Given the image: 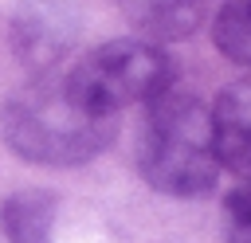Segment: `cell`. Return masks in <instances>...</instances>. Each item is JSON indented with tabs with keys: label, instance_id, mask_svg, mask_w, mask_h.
Returning a JSON list of instances; mask_svg holds the SVG:
<instances>
[{
	"label": "cell",
	"instance_id": "obj_1",
	"mask_svg": "<svg viewBox=\"0 0 251 243\" xmlns=\"http://www.w3.org/2000/svg\"><path fill=\"white\" fill-rule=\"evenodd\" d=\"M114 122L90 110L67 78H35L4 106V141L35 165H82L110 145Z\"/></svg>",
	"mask_w": 251,
	"mask_h": 243
},
{
	"label": "cell",
	"instance_id": "obj_2",
	"mask_svg": "<svg viewBox=\"0 0 251 243\" xmlns=\"http://www.w3.org/2000/svg\"><path fill=\"white\" fill-rule=\"evenodd\" d=\"M137 165L157 192L204 196L220 176L208 106L188 90L165 86L145 110Z\"/></svg>",
	"mask_w": 251,
	"mask_h": 243
},
{
	"label": "cell",
	"instance_id": "obj_3",
	"mask_svg": "<svg viewBox=\"0 0 251 243\" xmlns=\"http://www.w3.org/2000/svg\"><path fill=\"white\" fill-rule=\"evenodd\" d=\"M67 86L90 110L118 118V110L153 102L165 86H173V67L149 39H110L67 74Z\"/></svg>",
	"mask_w": 251,
	"mask_h": 243
},
{
	"label": "cell",
	"instance_id": "obj_4",
	"mask_svg": "<svg viewBox=\"0 0 251 243\" xmlns=\"http://www.w3.org/2000/svg\"><path fill=\"white\" fill-rule=\"evenodd\" d=\"M78 16L67 0H24L12 20V43L24 67L51 71L75 43Z\"/></svg>",
	"mask_w": 251,
	"mask_h": 243
},
{
	"label": "cell",
	"instance_id": "obj_5",
	"mask_svg": "<svg viewBox=\"0 0 251 243\" xmlns=\"http://www.w3.org/2000/svg\"><path fill=\"white\" fill-rule=\"evenodd\" d=\"M208 118H212V141L220 165L251 180V78L224 86Z\"/></svg>",
	"mask_w": 251,
	"mask_h": 243
},
{
	"label": "cell",
	"instance_id": "obj_6",
	"mask_svg": "<svg viewBox=\"0 0 251 243\" xmlns=\"http://www.w3.org/2000/svg\"><path fill=\"white\" fill-rule=\"evenodd\" d=\"M55 219V200L43 192H24L4 204V231L12 243H47Z\"/></svg>",
	"mask_w": 251,
	"mask_h": 243
},
{
	"label": "cell",
	"instance_id": "obj_7",
	"mask_svg": "<svg viewBox=\"0 0 251 243\" xmlns=\"http://www.w3.org/2000/svg\"><path fill=\"white\" fill-rule=\"evenodd\" d=\"M200 24V0H141L137 8V27L157 39H180Z\"/></svg>",
	"mask_w": 251,
	"mask_h": 243
},
{
	"label": "cell",
	"instance_id": "obj_8",
	"mask_svg": "<svg viewBox=\"0 0 251 243\" xmlns=\"http://www.w3.org/2000/svg\"><path fill=\"white\" fill-rule=\"evenodd\" d=\"M212 43L239 67H251V0H224L212 24Z\"/></svg>",
	"mask_w": 251,
	"mask_h": 243
},
{
	"label": "cell",
	"instance_id": "obj_9",
	"mask_svg": "<svg viewBox=\"0 0 251 243\" xmlns=\"http://www.w3.org/2000/svg\"><path fill=\"white\" fill-rule=\"evenodd\" d=\"M224 239L227 243H251V180L239 184L224 204Z\"/></svg>",
	"mask_w": 251,
	"mask_h": 243
}]
</instances>
